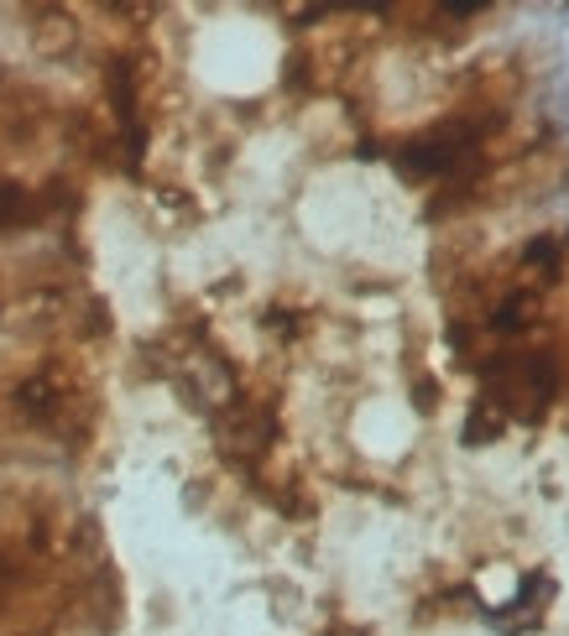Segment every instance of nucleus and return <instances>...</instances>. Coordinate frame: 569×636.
I'll use <instances>...</instances> for the list:
<instances>
[{
  "mask_svg": "<svg viewBox=\"0 0 569 636\" xmlns=\"http://www.w3.org/2000/svg\"><path fill=\"white\" fill-rule=\"evenodd\" d=\"M481 142V131L475 125H444V131H428V136H418V142L403 146V167H413V172H454V167L471 157V146Z\"/></svg>",
  "mask_w": 569,
  "mask_h": 636,
  "instance_id": "f257e3e1",
  "label": "nucleus"
},
{
  "mask_svg": "<svg viewBox=\"0 0 569 636\" xmlns=\"http://www.w3.org/2000/svg\"><path fill=\"white\" fill-rule=\"evenodd\" d=\"M527 319H533V298H527V292H512V298H507V303L491 313V329L512 334V329H522Z\"/></svg>",
  "mask_w": 569,
  "mask_h": 636,
  "instance_id": "7ed1b4c3",
  "label": "nucleus"
},
{
  "mask_svg": "<svg viewBox=\"0 0 569 636\" xmlns=\"http://www.w3.org/2000/svg\"><path fill=\"white\" fill-rule=\"evenodd\" d=\"M32 214H37L32 193L16 189V183H0V230H11V225H26Z\"/></svg>",
  "mask_w": 569,
  "mask_h": 636,
  "instance_id": "f03ea898",
  "label": "nucleus"
}]
</instances>
